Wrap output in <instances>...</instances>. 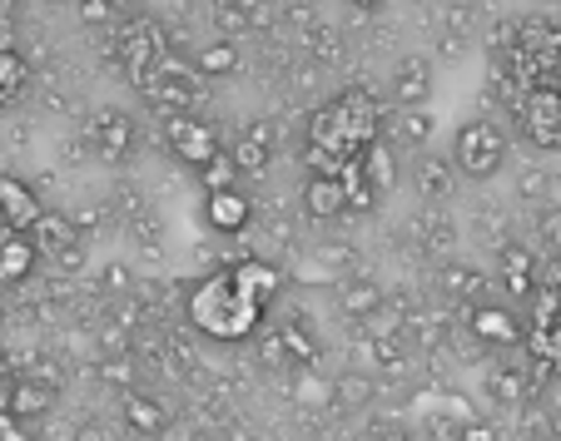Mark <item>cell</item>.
<instances>
[{
    "label": "cell",
    "mask_w": 561,
    "mask_h": 441,
    "mask_svg": "<svg viewBox=\"0 0 561 441\" xmlns=\"http://www.w3.org/2000/svg\"><path fill=\"white\" fill-rule=\"evenodd\" d=\"M105 283H110V288H129V274H125V268H110Z\"/></svg>",
    "instance_id": "74e56055"
},
{
    "label": "cell",
    "mask_w": 561,
    "mask_h": 441,
    "mask_svg": "<svg viewBox=\"0 0 561 441\" xmlns=\"http://www.w3.org/2000/svg\"><path fill=\"white\" fill-rule=\"evenodd\" d=\"M522 129L537 149H561V90L557 84H531L522 100Z\"/></svg>",
    "instance_id": "277c9868"
},
{
    "label": "cell",
    "mask_w": 561,
    "mask_h": 441,
    "mask_svg": "<svg viewBox=\"0 0 561 441\" xmlns=\"http://www.w3.org/2000/svg\"><path fill=\"white\" fill-rule=\"evenodd\" d=\"M472 333L482 337V343H502V347H507V343H517V337H522V323L507 313V307H497V303H477L472 307Z\"/></svg>",
    "instance_id": "2e32d148"
},
{
    "label": "cell",
    "mask_w": 561,
    "mask_h": 441,
    "mask_svg": "<svg viewBox=\"0 0 561 441\" xmlns=\"http://www.w3.org/2000/svg\"><path fill=\"white\" fill-rule=\"evenodd\" d=\"M433 125L437 119L427 115V109H398V115H392V135H398V144H427V139H433Z\"/></svg>",
    "instance_id": "7402d4cb"
},
{
    "label": "cell",
    "mask_w": 561,
    "mask_h": 441,
    "mask_svg": "<svg viewBox=\"0 0 561 441\" xmlns=\"http://www.w3.org/2000/svg\"><path fill=\"white\" fill-rule=\"evenodd\" d=\"M378 144V109H373L368 95L348 90L333 105H323L313 115V129H308V169L313 174H333L339 179L353 159H363Z\"/></svg>",
    "instance_id": "6da1fadb"
},
{
    "label": "cell",
    "mask_w": 561,
    "mask_h": 441,
    "mask_svg": "<svg viewBox=\"0 0 561 441\" xmlns=\"http://www.w3.org/2000/svg\"><path fill=\"white\" fill-rule=\"evenodd\" d=\"M233 283H239V293H244L249 303L268 307L278 298V288H284V278H278V268L264 258H239L233 263Z\"/></svg>",
    "instance_id": "8fae6325"
},
{
    "label": "cell",
    "mask_w": 561,
    "mask_h": 441,
    "mask_svg": "<svg viewBox=\"0 0 561 441\" xmlns=\"http://www.w3.org/2000/svg\"><path fill=\"white\" fill-rule=\"evenodd\" d=\"M41 199H35L31 184H21L15 174H0V229L11 233H31L41 223Z\"/></svg>",
    "instance_id": "ba28073f"
},
{
    "label": "cell",
    "mask_w": 561,
    "mask_h": 441,
    "mask_svg": "<svg viewBox=\"0 0 561 441\" xmlns=\"http://www.w3.org/2000/svg\"><path fill=\"white\" fill-rule=\"evenodd\" d=\"M462 50H467L462 35H443V60H462Z\"/></svg>",
    "instance_id": "d590c367"
},
{
    "label": "cell",
    "mask_w": 561,
    "mask_h": 441,
    "mask_svg": "<svg viewBox=\"0 0 561 441\" xmlns=\"http://www.w3.org/2000/svg\"><path fill=\"white\" fill-rule=\"evenodd\" d=\"M304 213L308 219H339V213H348V189H343V179L313 174L304 189Z\"/></svg>",
    "instance_id": "4fadbf2b"
},
{
    "label": "cell",
    "mask_w": 561,
    "mask_h": 441,
    "mask_svg": "<svg viewBox=\"0 0 561 441\" xmlns=\"http://www.w3.org/2000/svg\"><path fill=\"white\" fill-rule=\"evenodd\" d=\"M557 213H561V204H557Z\"/></svg>",
    "instance_id": "f6af8a7d"
},
{
    "label": "cell",
    "mask_w": 561,
    "mask_h": 441,
    "mask_svg": "<svg viewBox=\"0 0 561 441\" xmlns=\"http://www.w3.org/2000/svg\"><path fill=\"white\" fill-rule=\"evenodd\" d=\"M373 378H339L333 382V402H343V407H368L373 402Z\"/></svg>",
    "instance_id": "83f0119b"
},
{
    "label": "cell",
    "mask_w": 561,
    "mask_h": 441,
    "mask_svg": "<svg viewBox=\"0 0 561 441\" xmlns=\"http://www.w3.org/2000/svg\"><path fill=\"white\" fill-rule=\"evenodd\" d=\"M199 179H204V189H209V194H219V189H239V164H233L229 149H219V154H214L209 164L199 169Z\"/></svg>",
    "instance_id": "cb8c5ba5"
},
{
    "label": "cell",
    "mask_w": 561,
    "mask_h": 441,
    "mask_svg": "<svg viewBox=\"0 0 561 441\" xmlns=\"http://www.w3.org/2000/svg\"><path fill=\"white\" fill-rule=\"evenodd\" d=\"M190 323L199 327L204 337H214V343H244V337L259 333V323H264V307L249 303L244 293H239V283H233V268H219V274L199 278L190 293Z\"/></svg>",
    "instance_id": "7a4b0ae2"
},
{
    "label": "cell",
    "mask_w": 561,
    "mask_h": 441,
    "mask_svg": "<svg viewBox=\"0 0 561 441\" xmlns=\"http://www.w3.org/2000/svg\"><path fill=\"white\" fill-rule=\"evenodd\" d=\"M15 5H21V0H0V15H11Z\"/></svg>",
    "instance_id": "60d3db41"
},
{
    "label": "cell",
    "mask_w": 561,
    "mask_h": 441,
    "mask_svg": "<svg viewBox=\"0 0 561 441\" xmlns=\"http://www.w3.org/2000/svg\"><path fill=\"white\" fill-rule=\"evenodd\" d=\"M80 15H85V21H110V0H80Z\"/></svg>",
    "instance_id": "e575fe53"
},
{
    "label": "cell",
    "mask_w": 561,
    "mask_h": 441,
    "mask_svg": "<svg viewBox=\"0 0 561 441\" xmlns=\"http://www.w3.org/2000/svg\"><path fill=\"white\" fill-rule=\"evenodd\" d=\"M517 199H527V204L547 199V174H541V169H527V174L517 179Z\"/></svg>",
    "instance_id": "4dcf8cb0"
},
{
    "label": "cell",
    "mask_w": 561,
    "mask_h": 441,
    "mask_svg": "<svg viewBox=\"0 0 561 441\" xmlns=\"http://www.w3.org/2000/svg\"><path fill=\"white\" fill-rule=\"evenodd\" d=\"M453 164L462 169L467 179H492L507 164V135L492 119H467L453 139Z\"/></svg>",
    "instance_id": "3957f363"
},
{
    "label": "cell",
    "mask_w": 561,
    "mask_h": 441,
    "mask_svg": "<svg viewBox=\"0 0 561 441\" xmlns=\"http://www.w3.org/2000/svg\"><path fill=\"white\" fill-rule=\"evenodd\" d=\"M55 407V387L50 382H41V378H21L11 387V411L21 421H35V417H45V411Z\"/></svg>",
    "instance_id": "ffe728a7"
},
{
    "label": "cell",
    "mask_w": 561,
    "mask_h": 441,
    "mask_svg": "<svg viewBox=\"0 0 561 441\" xmlns=\"http://www.w3.org/2000/svg\"><path fill=\"white\" fill-rule=\"evenodd\" d=\"M5 100H11V95H0V105H5Z\"/></svg>",
    "instance_id": "7bdbcfd3"
},
{
    "label": "cell",
    "mask_w": 561,
    "mask_h": 441,
    "mask_svg": "<svg viewBox=\"0 0 561 441\" xmlns=\"http://www.w3.org/2000/svg\"><path fill=\"white\" fill-rule=\"evenodd\" d=\"M204 219H209L219 233H244L249 219H254V204H249L244 189H219L204 199Z\"/></svg>",
    "instance_id": "7c38bea8"
},
{
    "label": "cell",
    "mask_w": 561,
    "mask_h": 441,
    "mask_svg": "<svg viewBox=\"0 0 561 441\" xmlns=\"http://www.w3.org/2000/svg\"><path fill=\"white\" fill-rule=\"evenodd\" d=\"M274 144H278V125L274 119H254V125L239 135V144H233L229 154H233V164H239V174L264 179L268 164H274Z\"/></svg>",
    "instance_id": "8992f818"
},
{
    "label": "cell",
    "mask_w": 561,
    "mask_h": 441,
    "mask_svg": "<svg viewBox=\"0 0 561 441\" xmlns=\"http://www.w3.org/2000/svg\"><path fill=\"white\" fill-rule=\"evenodd\" d=\"M339 307L348 317H378V307H382V288L373 283V278H343L339 283Z\"/></svg>",
    "instance_id": "d6986e66"
},
{
    "label": "cell",
    "mask_w": 561,
    "mask_h": 441,
    "mask_svg": "<svg viewBox=\"0 0 561 441\" xmlns=\"http://www.w3.org/2000/svg\"><path fill=\"white\" fill-rule=\"evenodd\" d=\"M31 243H35L41 253H50V258H70V253L80 248V223H75L70 213L45 209L41 223L31 229Z\"/></svg>",
    "instance_id": "30bf717a"
},
{
    "label": "cell",
    "mask_w": 561,
    "mask_h": 441,
    "mask_svg": "<svg viewBox=\"0 0 561 441\" xmlns=\"http://www.w3.org/2000/svg\"><path fill=\"white\" fill-rule=\"evenodd\" d=\"M453 169L457 164H447V159H417L413 164V184H417V194H423V204H443V199H453Z\"/></svg>",
    "instance_id": "e0dca14e"
},
{
    "label": "cell",
    "mask_w": 561,
    "mask_h": 441,
    "mask_svg": "<svg viewBox=\"0 0 561 441\" xmlns=\"http://www.w3.org/2000/svg\"><path fill=\"white\" fill-rule=\"evenodd\" d=\"M100 378H105L110 387H129V382H135V358H125V352H119V358H105L100 362Z\"/></svg>",
    "instance_id": "f546056e"
},
{
    "label": "cell",
    "mask_w": 561,
    "mask_h": 441,
    "mask_svg": "<svg viewBox=\"0 0 561 441\" xmlns=\"http://www.w3.org/2000/svg\"><path fill=\"white\" fill-rule=\"evenodd\" d=\"M447 35H462V40H472V35H477L472 5H462V0H453V5H447Z\"/></svg>",
    "instance_id": "f1b7e54d"
},
{
    "label": "cell",
    "mask_w": 561,
    "mask_h": 441,
    "mask_svg": "<svg viewBox=\"0 0 561 441\" xmlns=\"http://www.w3.org/2000/svg\"><path fill=\"white\" fill-rule=\"evenodd\" d=\"M497 283L507 288L512 298H527L531 288H537V268H531V253L527 248H502V258H497Z\"/></svg>",
    "instance_id": "ac0fdd59"
},
{
    "label": "cell",
    "mask_w": 561,
    "mask_h": 441,
    "mask_svg": "<svg viewBox=\"0 0 561 441\" xmlns=\"http://www.w3.org/2000/svg\"><path fill=\"white\" fill-rule=\"evenodd\" d=\"M363 174H368V184H373L378 194H388V189H392L398 169H392V154H388V144H382V139L368 149V154H363Z\"/></svg>",
    "instance_id": "d4e9b609"
},
{
    "label": "cell",
    "mask_w": 561,
    "mask_h": 441,
    "mask_svg": "<svg viewBox=\"0 0 561 441\" xmlns=\"http://www.w3.org/2000/svg\"><path fill=\"white\" fill-rule=\"evenodd\" d=\"M373 441H408L403 431H382V437H373Z\"/></svg>",
    "instance_id": "ab89813d"
},
{
    "label": "cell",
    "mask_w": 561,
    "mask_h": 441,
    "mask_svg": "<svg viewBox=\"0 0 561 441\" xmlns=\"http://www.w3.org/2000/svg\"><path fill=\"white\" fill-rule=\"evenodd\" d=\"M531 441H561V437H531Z\"/></svg>",
    "instance_id": "b9f144b4"
},
{
    "label": "cell",
    "mask_w": 561,
    "mask_h": 441,
    "mask_svg": "<svg viewBox=\"0 0 561 441\" xmlns=\"http://www.w3.org/2000/svg\"><path fill=\"white\" fill-rule=\"evenodd\" d=\"M0 441H35V437L25 431V421L15 411H0Z\"/></svg>",
    "instance_id": "d6a6232c"
},
{
    "label": "cell",
    "mask_w": 561,
    "mask_h": 441,
    "mask_svg": "<svg viewBox=\"0 0 561 441\" xmlns=\"http://www.w3.org/2000/svg\"><path fill=\"white\" fill-rule=\"evenodd\" d=\"M462 5H472V0H462Z\"/></svg>",
    "instance_id": "ee69618b"
},
{
    "label": "cell",
    "mask_w": 561,
    "mask_h": 441,
    "mask_svg": "<svg viewBox=\"0 0 561 441\" xmlns=\"http://www.w3.org/2000/svg\"><path fill=\"white\" fill-rule=\"evenodd\" d=\"M0 50H15V31H11V15H0Z\"/></svg>",
    "instance_id": "8d00e7d4"
},
{
    "label": "cell",
    "mask_w": 561,
    "mask_h": 441,
    "mask_svg": "<svg viewBox=\"0 0 561 441\" xmlns=\"http://www.w3.org/2000/svg\"><path fill=\"white\" fill-rule=\"evenodd\" d=\"M214 21H219V25H224V31H239V35H244V31H249V11H233L229 0H224L219 11H214Z\"/></svg>",
    "instance_id": "1f68e13d"
},
{
    "label": "cell",
    "mask_w": 561,
    "mask_h": 441,
    "mask_svg": "<svg viewBox=\"0 0 561 441\" xmlns=\"http://www.w3.org/2000/svg\"><path fill=\"white\" fill-rule=\"evenodd\" d=\"M239 70V45L233 40H214L199 50V74H209V80H224V74Z\"/></svg>",
    "instance_id": "603a6c76"
},
{
    "label": "cell",
    "mask_w": 561,
    "mask_h": 441,
    "mask_svg": "<svg viewBox=\"0 0 561 441\" xmlns=\"http://www.w3.org/2000/svg\"><path fill=\"white\" fill-rule=\"evenodd\" d=\"M427 95H433V60L408 55V60L392 70V105L398 109H423Z\"/></svg>",
    "instance_id": "9c48e42d"
},
{
    "label": "cell",
    "mask_w": 561,
    "mask_h": 441,
    "mask_svg": "<svg viewBox=\"0 0 561 441\" xmlns=\"http://www.w3.org/2000/svg\"><path fill=\"white\" fill-rule=\"evenodd\" d=\"M457 441H497V431H492L488 421H462V427H457Z\"/></svg>",
    "instance_id": "836d02e7"
},
{
    "label": "cell",
    "mask_w": 561,
    "mask_h": 441,
    "mask_svg": "<svg viewBox=\"0 0 561 441\" xmlns=\"http://www.w3.org/2000/svg\"><path fill=\"white\" fill-rule=\"evenodd\" d=\"M437 283H443L447 298H462V303H482V293H488V278L477 274V268H462V263H447V268H437Z\"/></svg>",
    "instance_id": "44dd1931"
},
{
    "label": "cell",
    "mask_w": 561,
    "mask_h": 441,
    "mask_svg": "<svg viewBox=\"0 0 561 441\" xmlns=\"http://www.w3.org/2000/svg\"><path fill=\"white\" fill-rule=\"evenodd\" d=\"M164 139H170L174 154L194 169H204L214 154H219V135H214V125H204V119H194V115H170Z\"/></svg>",
    "instance_id": "5b68a950"
},
{
    "label": "cell",
    "mask_w": 561,
    "mask_h": 441,
    "mask_svg": "<svg viewBox=\"0 0 561 441\" xmlns=\"http://www.w3.org/2000/svg\"><path fill=\"white\" fill-rule=\"evenodd\" d=\"M358 11H378V5H388V0H353Z\"/></svg>",
    "instance_id": "f35d334b"
},
{
    "label": "cell",
    "mask_w": 561,
    "mask_h": 441,
    "mask_svg": "<svg viewBox=\"0 0 561 441\" xmlns=\"http://www.w3.org/2000/svg\"><path fill=\"white\" fill-rule=\"evenodd\" d=\"M35 258H41V248L31 243V233L0 229V283H21L35 268Z\"/></svg>",
    "instance_id": "5bb4252c"
},
{
    "label": "cell",
    "mask_w": 561,
    "mask_h": 441,
    "mask_svg": "<svg viewBox=\"0 0 561 441\" xmlns=\"http://www.w3.org/2000/svg\"><path fill=\"white\" fill-rule=\"evenodd\" d=\"M85 139L100 149L105 164H119V159L129 154V144H135V119H129L125 109H100L85 125Z\"/></svg>",
    "instance_id": "52a82bcc"
},
{
    "label": "cell",
    "mask_w": 561,
    "mask_h": 441,
    "mask_svg": "<svg viewBox=\"0 0 561 441\" xmlns=\"http://www.w3.org/2000/svg\"><path fill=\"white\" fill-rule=\"evenodd\" d=\"M125 421H129V431H139V437H164V431H170V411H164L159 397H149V392H129Z\"/></svg>",
    "instance_id": "9a60e30c"
},
{
    "label": "cell",
    "mask_w": 561,
    "mask_h": 441,
    "mask_svg": "<svg viewBox=\"0 0 561 441\" xmlns=\"http://www.w3.org/2000/svg\"><path fill=\"white\" fill-rule=\"evenodd\" d=\"M278 343H284L288 362H298V368L318 358V343L308 337V327H304V323H278Z\"/></svg>",
    "instance_id": "484cf974"
},
{
    "label": "cell",
    "mask_w": 561,
    "mask_h": 441,
    "mask_svg": "<svg viewBox=\"0 0 561 441\" xmlns=\"http://www.w3.org/2000/svg\"><path fill=\"white\" fill-rule=\"evenodd\" d=\"M31 80V65L21 50H0V95H15L21 84Z\"/></svg>",
    "instance_id": "4316f807"
}]
</instances>
